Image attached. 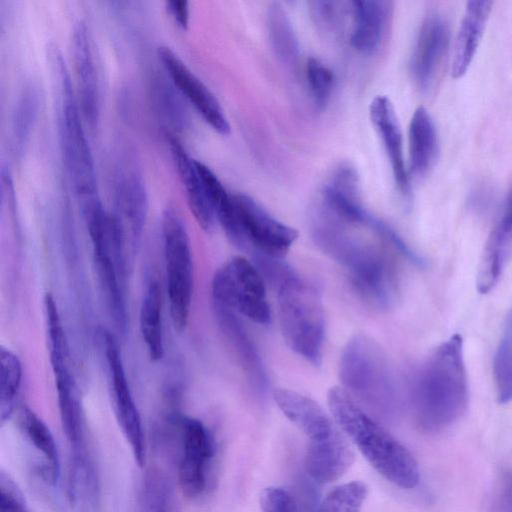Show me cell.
Segmentation results:
<instances>
[{
	"instance_id": "6da1fadb",
	"label": "cell",
	"mask_w": 512,
	"mask_h": 512,
	"mask_svg": "<svg viewBox=\"0 0 512 512\" xmlns=\"http://www.w3.org/2000/svg\"><path fill=\"white\" fill-rule=\"evenodd\" d=\"M311 236L321 251L349 271L359 293L378 306H388L394 295V270L381 246L363 238L362 224L343 217L320 196L309 213Z\"/></svg>"
},
{
	"instance_id": "7a4b0ae2",
	"label": "cell",
	"mask_w": 512,
	"mask_h": 512,
	"mask_svg": "<svg viewBox=\"0 0 512 512\" xmlns=\"http://www.w3.org/2000/svg\"><path fill=\"white\" fill-rule=\"evenodd\" d=\"M411 402L418 425L427 432L446 430L463 416L469 388L459 334L435 347L416 370Z\"/></svg>"
},
{
	"instance_id": "3957f363",
	"label": "cell",
	"mask_w": 512,
	"mask_h": 512,
	"mask_svg": "<svg viewBox=\"0 0 512 512\" xmlns=\"http://www.w3.org/2000/svg\"><path fill=\"white\" fill-rule=\"evenodd\" d=\"M327 402L336 424L384 478L403 489L418 484L420 471L411 452L368 416L342 386L329 389Z\"/></svg>"
},
{
	"instance_id": "277c9868",
	"label": "cell",
	"mask_w": 512,
	"mask_h": 512,
	"mask_svg": "<svg viewBox=\"0 0 512 512\" xmlns=\"http://www.w3.org/2000/svg\"><path fill=\"white\" fill-rule=\"evenodd\" d=\"M48 58L59 102V138L72 189L83 208L99 201L94 159L84 130L79 101L60 50L49 46Z\"/></svg>"
},
{
	"instance_id": "5b68a950",
	"label": "cell",
	"mask_w": 512,
	"mask_h": 512,
	"mask_svg": "<svg viewBox=\"0 0 512 512\" xmlns=\"http://www.w3.org/2000/svg\"><path fill=\"white\" fill-rule=\"evenodd\" d=\"M82 212L107 310L116 328L124 333L128 317L124 289L125 231L117 215L107 212L101 201L86 207Z\"/></svg>"
},
{
	"instance_id": "8992f818",
	"label": "cell",
	"mask_w": 512,
	"mask_h": 512,
	"mask_svg": "<svg viewBox=\"0 0 512 512\" xmlns=\"http://www.w3.org/2000/svg\"><path fill=\"white\" fill-rule=\"evenodd\" d=\"M275 289L284 341L296 354L319 365L325 335L324 309L319 293L294 271Z\"/></svg>"
},
{
	"instance_id": "52a82bcc",
	"label": "cell",
	"mask_w": 512,
	"mask_h": 512,
	"mask_svg": "<svg viewBox=\"0 0 512 512\" xmlns=\"http://www.w3.org/2000/svg\"><path fill=\"white\" fill-rule=\"evenodd\" d=\"M341 386L354 398L388 411L396 403V383L388 359L377 342L358 334L342 350Z\"/></svg>"
},
{
	"instance_id": "ba28073f",
	"label": "cell",
	"mask_w": 512,
	"mask_h": 512,
	"mask_svg": "<svg viewBox=\"0 0 512 512\" xmlns=\"http://www.w3.org/2000/svg\"><path fill=\"white\" fill-rule=\"evenodd\" d=\"M234 217L224 231L229 241L248 253L253 263L282 259L298 237L294 228L278 221L248 195L233 194Z\"/></svg>"
},
{
	"instance_id": "9c48e42d",
	"label": "cell",
	"mask_w": 512,
	"mask_h": 512,
	"mask_svg": "<svg viewBox=\"0 0 512 512\" xmlns=\"http://www.w3.org/2000/svg\"><path fill=\"white\" fill-rule=\"evenodd\" d=\"M161 232L171 321L176 330L188 324L193 295V261L190 238L179 213L167 207L162 213Z\"/></svg>"
},
{
	"instance_id": "30bf717a",
	"label": "cell",
	"mask_w": 512,
	"mask_h": 512,
	"mask_svg": "<svg viewBox=\"0 0 512 512\" xmlns=\"http://www.w3.org/2000/svg\"><path fill=\"white\" fill-rule=\"evenodd\" d=\"M211 293L213 304L231 309L257 324L270 323L265 279L248 259L235 256L226 261L213 276Z\"/></svg>"
},
{
	"instance_id": "8fae6325",
	"label": "cell",
	"mask_w": 512,
	"mask_h": 512,
	"mask_svg": "<svg viewBox=\"0 0 512 512\" xmlns=\"http://www.w3.org/2000/svg\"><path fill=\"white\" fill-rule=\"evenodd\" d=\"M101 342L114 413L135 462L141 467L146 460L145 436L141 417L127 380L121 351L117 339L109 331L102 332Z\"/></svg>"
},
{
	"instance_id": "7c38bea8",
	"label": "cell",
	"mask_w": 512,
	"mask_h": 512,
	"mask_svg": "<svg viewBox=\"0 0 512 512\" xmlns=\"http://www.w3.org/2000/svg\"><path fill=\"white\" fill-rule=\"evenodd\" d=\"M449 43L450 28L447 20L438 13L427 15L418 31L410 60L412 79L422 92H429L438 82Z\"/></svg>"
},
{
	"instance_id": "4fadbf2b",
	"label": "cell",
	"mask_w": 512,
	"mask_h": 512,
	"mask_svg": "<svg viewBox=\"0 0 512 512\" xmlns=\"http://www.w3.org/2000/svg\"><path fill=\"white\" fill-rule=\"evenodd\" d=\"M272 397L282 413L308 438L307 450L326 448L345 437L312 398L285 388H275Z\"/></svg>"
},
{
	"instance_id": "5bb4252c",
	"label": "cell",
	"mask_w": 512,
	"mask_h": 512,
	"mask_svg": "<svg viewBox=\"0 0 512 512\" xmlns=\"http://www.w3.org/2000/svg\"><path fill=\"white\" fill-rule=\"evenodd\" d=\"M157 55L171 82L219 134L230 133L229 121L219 101L205 83L168 46L160 45Z\"/></svg>"
},
{
	"instance_id": "9a60e30c",
	"label": "cell",
	"mask_w": 512,
	"mask_h": 512,
	"mask_svg": "<svg viewBox=\"0 0 512 512\" xmlns=\"http://www.w3.org/2000/svg\"><path fill=\"white\" fill-rule=\"evenodd\" d=\"M182 453L178 476L183 492L198 496L206 486L207 465L214 452L213 438L206 426L193 417L179 419Z\"/></svg>"
},
{
	"instance_id": "2e32d148",
	"label": "cell",
	"mask_w": 512,
	"mask_h": 512,
	"mask_svg": "<svg viewBox=\"0 0 512 512\" xmlns=\"http://www.w3.org/2000/svg\"><path fill=\"white\" fill-rule=\"evenodd\" d=\"M369 115L389 160L397 190L404 201L410 202L412 190L404 160L402 132L395 108L388 97L378 95L369 105Z\"/></svg>"
},
{
	"instance_id": "e0dca14e",
	"label": "cell",
	"mask_w": 512,
	"mask_h": 512,
	"mask_svg": "<svg viewBox=\"0 0 512 512\" xmlns=\"http://www.w3.org/2000/svg\"><path fill=\"white\" fill-rule=\"evenodd\" d=\"M71 48L80 109L85 120L94 127L100 113L99 82L90 34L83 21L73 25Z\"/></svg>"
},
{
	"instance_id": "ac0fdd59",
	"label": "cell",
	"mask_w": 512,
	"mask_h": 512,
	"mask_svg": "<svg viewBox=\"0 0 512 512\" xmlns=\"http://www.w3.org/2000/svg\"><path fill=\"white\" fill-rule=\"evenodd\" d=\"M512 253V188L484 246L476 277L480 294L489 293L499 281Z\"/></svg>"
},
{
	"instance_id": "d6986e66",
	"label": "cell",
	"mask_w": 512,
	"mask_h": 512,
	"mask_svg": "<svg viewBox=\"0 0 512 512\" xmlns=\"http://www.w3.org/2000/svg\"><path fill=\"white\" fill-rule=\"evenodd\" d=\"M117 217L133 247L138 244L147 218L148 195L141 173L135 167L121 168L115 183Z\"/></svg>"
},
{
	"instance_id": "ffe728a7",
	"label": "cell",
	"mask_w": 512,
	"mask_h": 512,
	"mask_svg": "<svg viewBox=\"0 0 512 512\" xmlns=\"http://www.w3.org/2000/svg\"><path fill=\"white\" fill-rule=\"evenodd\" d=\"M167 136L170 153L183 186L190 211L198 225L203 230L210 232L217 221L206 188L197 169L196 160L191 158L174 134L169 133Z\"/></svg>"
},
{
	"instance_id": "44dd1931",
	"label": "cell",
	"mask_w": 512,
	"mask_h": 512,
	"mask_svg": "<svg viewBox=\"0 0 512 512\" xmlns=\"http://www.w3.org/2000/svg\"><path fill=\"white\" fill-rule=\"evenodd\" d=\"M352 30L350 44L364 54L375 52L385 37L390 23L393 3L383 0H354L350 2Z\"/></svg>"
},
{
	"instance_id": "7402d4cb",
	"label": "cell",
	"mask_w": 512,
	"mask_h": 512,
	"mask_svg": "<svg viewBox=\"0 0 512 512\" xmlns=\"http://www.w3.org/2000/svg\"><path fill=\"white\" fill-rule=\"evenodd\" d=\"M492 5V1L483 0L467 3L453 48V78H461L469 69L486 28Z\"/></svg>"
},
{
	"instance_id": "603a6c76",
	"label": "cell",
	"mask_w": 512,
	"mask_h": 512,
	"mask_svg": "<svg viewBox=\"0 0 512 512\" xmlns=\"http://www.w3.org/2000/svg\"><path fill=\"white\" fill-rule=\"evenodd\" d=\"M213 308L218 324L249 381L258 389H265L267 374L263 362L238 314L217 304H213Z\"/></svg>"
},
{
	"instance_id": "cb8c5ba5",
	"label": "cell",
	"mask_w": 512,
	"mask_h": 512,
	"mask_svg": "<svg viewBox=\"0 0 512 512\" xmlns=\"http://www.w3.org/2000/svg\"><path fill=\"white\" fill-rule=\"evenodd\" d=\"M408 144L410 172L422 177L434 165L439 149L436 126L424 107H418L411 117Z\"/></svg>"
},
{
	"instance_id": "d4e9b609",
	"label": "cell",
	"mask_w": 512,
	"mask_h": 512,
	"mask_svg": "<svg viewBox=\"0 0 512 512\" xmlns=\"http://www.w3.org/2000/svg\"><path fill=\"white\" fill-rule=\"evenodd\" d=\"M68 494L71 504L80 512H92L98 502L99 484L92 458L86 448L71 449Z\"/></svg>"
},
{
	"instance_id": "484cf974",
	"label": "cell",
	"mask_w": 512,
	"mask_h": 512,
	"mask_svg": "<svg viewBox=\"0 0 512 512\" xmlns=\"http://www.w3.org/2000/svg\"><path fill=\"white\" fill-rule=\"evenodd\" d=\"M162 291L158 280L149 277L145 283L139 312V328L151 360L164 355Z\"/></svg>"
},
{
	"instance_id": "4316f807",
	"label": "cell",
	"mask_w": 512,
	"mask_h": 512,
	"mask_svg": "<svg viewBox=\"0 0 512 512\" xmlns=\"http://www.w3.org/2000/svg\"><path fill=\"white\" fill-rule=\"evenodd\" d=\"M54 375L58 408L63 432L70 447L86 445L84 420L77 386L71 371H60Z\"/></svg>"
},
{
	"instance_id": "83f0119b",
	"label": "cell",
	"mask_w": 512,
	"mask_h": 512,
	"mask_svg": "<svg viewBox=\"0 0 512 512\" xmlns=\"http://www.w3.org/2000/svg\"><path fill=\"white\" fill-rule=\"evenodd\" d=\"M20 424L28 441L42 456L39 473L48 483L55 485L60 476V459L55 439L49 427L29 408L22 410Z\"/></svg>"
},
{
	"instance_id": "f1b7e54d",
	"label": "cell",
	"mask_w": 512,
	"mask_h": 512,
	"mask_svg": "<svg viewBox=\"0 0 512 512\" xmlns=\"http://www.w3.org/2000/svg\"><path fill=\"white\" fill-rule=\"evenodd\" d=\"M266 26L275 55L286 64H295L300 55L299 42L288 14L280 3L274 2L268 7Z\"/></svg>"
},
{
	"instance_id": "f546056e",
	"label": "cell",
	"mask_w": 512,
	"mask_h": 512,
	"mask_svg": "<svg viewBox=\"0 0 512 512\" xmlns=\"http://www.w3.org/2000/svg\"><path fill=\"white\" fill-rule=\"evenodd\" d=\"M493 378L497 401H512V307L506 315L501 336L493 358Z\"/></svg>"
},
{
	"instance_id": "4dcf8cb0",
	"label": "cell",
	"mask_w": 512,
	"mask_h": 512,
	"mask_svg": "<svg viewBox=\"0 0 512 512\" xmlns=\"http://www.w3.org/2000/svg\"><path fill=\"white\" fill-rule=\"evenodd\" d=\"M0 363V420L4 424L14 412L23 372L19 357L10 349L1 348Z\"/></svg>"
},
{
	"instance_id": "1f68e13d",
	"label": "cell",
	"mask_w": 512,
	"mask_h": 512,
	"mask_svg": "<svg viewBox=\"0 0 512 512\" xmlns=\"http://www.w3.org/2000/svg\"><path fill=\"white\" fill-rule=\"evenodd\" d=\"M38 86L27 85L21 92L12 118V144L17 151H22L28 142L31 130L36 122L41 97Z\"/></svg>"
},
{
	"instance_id": "d6a6232c",
	"label": "cell",
	"mask_w": 512,
	"mask_h": 512,
	"mask_svg": "<svg viewBox=\"0 0 512 512\" xmlns=\"http://www.w3.org/2000/svg\"><path fill=\"white\" fill-rule=\"evenodd\" d=\"M367 493L368 488L364 482L342 484L326 495L317 512H360Z\"/></svg>"
},
{
	"instance_id": "836d02e7",
	"label": "cell",
	"mask_w": 512,
	"mask_h": 512,
	"mask_svg": "<svg viewBox=\"0 0 512 512\" xmlns=\"http://www.w3.org/2000/svg\"><path fill=\"white\" fill-rule=\"evenodd\" d=\"M155 80L153 88L159 113L173 128L182 130L186 126L188 118L185 106L179 96L181 93L178 90L175 91L176 87L172 82L167 83V79L158 77Z\"/></svg>"
},
{
	"instance_id": "e575fe53",
	"label": "cell",
	"mask_w": 512,
	"mask_h": 512,
	"mask_svg": "<svg viewBox=\"0 0 512 512\" xmlns=\"http://www.w3.org/2000/svg\"><path fill=\"white\" fill-rule=\"evenodd\" d=\"M339 1L309 2V11L316 28L327 37L338 38L344 28V16L350 11Z\"/></svg>"
},
{
	"instance_id": "d590c367",
	"label": "cell",
	"mask_w": 512,
	"mask_h": 512,
	"mask_svg": "<svg viewBox=\"0 0 512 512\" xmlns=\"http://www.w3.org/2000/svg\"><path fill=\"white\" fill-rule=\"evenodd\" d=\"M140 512H169V486L160 471H149L140 492Z\"/></svg>"
},
{
	"instance_id": "8d00e7d4",
	"label": "cell",
	"mask_w": 512,
	"mask_h": 512,
	"mask_svg": "<svg viewBox=\"0 0 512 512\" xmlns=\"http://www.w3.org/2000/svg\"><path fill=\"white\" fill-rule=\"evenodd\" d=\"M305 74L315 105L319 109L324 108L334 88V73L320 60L309 58L306 62Z\"/></svg>"
},
{
	"instance_id": "74e56055",
	"label": "cell",
	"mask_w": 512,
	"mask_h": 512,
	"mask_svg": "<svg viewBox=\"0 0 512 512\" xmlns=\"http://www.w3.org/2000/svg\"><path fill=\"white\" fill-rule=\"evenodd\" d=\"M0 512H27L24 495L15 481L0 473Z\"/></svg>"
},
{
	"instance_id": "f35d334b",
	"label": "cell",
	"mask_w": 512,
	"mask_h": 512,
	"mask_svg": "<svg viewBox=\"0 0 512 512\" xmlns=\"http://www.w3.org/2000/svg\"><path fill=\"white\" fill-rule=\"evenodd\" d=\"M263 512H298L291 495L280 487H267L260 496Z\"/></svg>"
},
{
	"instance_id": "ab89813d",
	"label": "cell",
	"mask_w": 512,
	"mask_h": 512,
	"mask_svg": "<svg viewBox=\"0 0 512 512\" xmlns=\"http://www.w3.org/2000/svg\"><path fill=\"white\" fill-rule=\"evenodd\" d=\"M489 512H512V469L499 475Z\"/></svg>"
},
{
	"instance_id": "60d3db41",
	"label": "cell",
	"mask_w": 512,
	"mask_h": 512,
	"mask_svg": "<svg viewBox=\"0 0 512 512\" xmlns=\"http://www.w3.org/2000/svg\"><path fill=\"white\" fill-rule=\"evenodd\" d=\"M166 9L180 28H188L190 9L187 0H168L166 1Z\"/></svg>"
}]
</instances>
